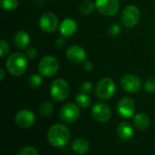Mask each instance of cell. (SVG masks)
<instances>
[{
    "instance_id": "1",
    "label": "cell",
    "mask_w": 155,
    "mask_h": 155,
    "mask_svg": "<svg viewBox=\"0 0 155 155\" xmlns=\"http://www.w3.org/2000/svg\"><path fill=\"white\" fill-rule=\"evenodd\" d=\"M70 131L63 124H54L48 130L47 139L51 145L56 148L65 146L70 140Z\"/></svg>"
},
{
    "instance_id": "2",
    "label": "cell",
    "mask_w": 155,
    "mask_h": 155,
    "mask_svg": "<svg viewBox=\"0 0 155 155\" xmlns=\"http://www.w3.org/2000/svg\"><path fill=\"white\" fill-rule=\"evenodd\" d=\"M27 59L28 58L25 55L20 52H15L7 58L5 61V68L12 76H21L27 69Z\"/></svg>"
},
{
    "instance_id": "3",
    "label": "cell",
    "mask_w": 155,
    "mask_h": 155,
    "mask_svg": "<svg viewBox=\"0 0 155 155\" xmlns=\"http://www.w3.org/2000/svg\"><path fill=\"white\" fill-rule=\"evenodd\" d=\"M59 69V62L53 56H46L43 58L38 64L39 73L45 78L54 76Z\"/></svg>"
},
{
    "instance_id": "4",
    "label": "cell",
    "mask_w": 155,
    "mask_h": 155,
    "mask_svg": "<svg viewBox=\"0 0 155 155\" xmlns=\"http://www.w3.org/2000/svg\"><path fill=\"white\" fill-rule=\"evenodd\" d=\"M70 93V87L67 81L63 79H57L51 84L50 94L56 101H63L68 98Z\"/></svg>"
},
{
    "instance_id": "5",
    "label": "cell",
    "mask_w": 155,
    "mask_h": 155,
    "mask_svg": "<svg viewBox=\"0 0 155 155\" xmlns=\"http://www.w3.org/2000/svg\"><path fill=\"white\" fill-rule=\"evenodd\" d=\"M115 83L111 78H104L102 79L95 89L96 95L101 100H109L111 99L115 93Z\"/></svg>"
},
{
    "instance_id": "6",
    "label": "cell",
    "mask_w": 155,
    "mask_h": 155,
    "mask_svg": "<svg viewBox=\"0 0 155 155\" xmlns=\"http://www.w3.org/2000/svg\"><path fill=\"white\" fill-rule=\"evenodd\" d=\"M141 18V13L137 6L135 5H127L121 14V21L123 25L126 27L135 26Z\"/></svg>"
},
{
    "instance_id": "7",
    "label": "cell",
    "mask_w": 155,
    "mask_h": 155,
    "mask_svg": "<svg viewBox=\"0 0 155 155\" xmlns=\"http://www.w3.org/2000/svg\"><path fill=\"white\" fill-rule=\"evenodd\" d=\"M95 8L104 16H114L120 7L118 0H95Z\"/></svg>"
},
{
    "instance_id": "8",
    "label": "cell",
    "mask_w": 155,
    "mask_h": 155,
    "mask_svg": "<svg viewBox=\"0 0 155 155\" xmlns=\"http://www.w3.org/2000/svg\"><path fill=\"white\" fill-rule=\"evenodd\" d=\"M80 116L79 106L74 103H66L60 110V118L66 123L74 122Z\"/></svg>"
},
{
    "instance_id": "9",
    "label": "cell",
    "mask_w": 155,
    "mask_h": 155,
    "mask_svg": "<svg viewBox=\"0 0 155 155\" xmlns=\"http://www.w3.org/2000/svg\"><path fill=\"white\" fill-rule=\"evenodd\" d=\"M117 111L120 116L124 118H131L134 117L135 112V102L131 97H124L122 98L117 104Z\"/></svg>"
},
{
    "instance_id": "10",
    "label": "cell",
    "mask_w": 155,
    "mask_h": 155,
    "mask_svg": "<svg viewBox=\"0 0 155 155\" xmlns=\"http://www.w3.org/2000/svg\"><path fill=\"white\" fill-rule=\"evenodd\" d=\"M93 117L98 122H106L110 120L112 111L110 107L104 102H97L92 109Z\"/></svg>"
},
{
    "instance_id": "11",
    "label": "cell",
    "mask_w": 155,
    "mask_h": 155,
    "mask_svg": "<svg viewBox=\"0 0 155 155\" xmlns=\"http://www.w3.org/2000/svg\"><path fill=\"white\" fill-rule=\"evenodd\" d=\"M121 86L123 89L131 93L138 92L142 88V81L140 78L133 74H127L121 79Z\"/></svg>"
},
{
    "instance_id": "12",
    "label": "cell",
    "mask_w": 155,
    "mask_h": 155,
    "mask_svg": "<svg viewBox=\"0 0 155 155\" xmlns=\"http://www.w3.org/2000/svg\"><path fill=\"white\" fill-rule=\"evenodd\" d=\"M39 24L45 32L51 33L58 27V18L52 12H45L40 17Z\"/></svg>"
},
{
    "instance_id": "13",
    "label": "cell",
    "mask_w": 155,
    "mask_h": 155,
    "mask_svg": "<svg viewBox=\"0 0 155 155\" xmlns=\"http://www.w3.org/2000/svg\"><path fill=\"white\" fill-rule=\"evenodd\" d=\"M66 57L71 63L75 65L82 64L86 60V53L84 49L77 45L70 46L67 48Z\"/></svg>"
},
{
    "instance_id": "14",
    "label": "cell",
    "mask_w": 155,
    "mask_h": 155,
    "mask_svg": "<svg viewBox=\"0 0 155 155\" xmlns=\"http://www.w3.org/2000/svg\"><path fill=\"white\" fill-rule=\"evenodd\" d=\"M35 118L34 113L29 110H21L16 113L15 117L16 124L24 129L30 128L31 126H33V124L35 123Z\"/></svg>"
},
{
    "instance_id": "15",
    "label": "cell",
    "mask_w": 155,
    "mask_h": 155,
    "mask_svg": "<svg viewBox=\"0 0 155 155\" xmlns=\"http://www.w3.org/2000/svg\"><path fill=\"white\" fill-rule=\"evenodd\" d=\"M78 28L77 23L73 18H66L62 21L59 26V31L61 35L64 37L73 36Z\"/></svg>"
},
{
    "instance_id": "16",
    "label": "cell",
    "mask_w": 155,
    "mask_h": 155,
    "mask_svg": "<svg viewBox=\"0 0 155 155\" xmlns=\"http://www.w3.org/2000/svg\"><path fill=\"white\" fill-rule=\"evenodd\" d=\"M134 129L132 125L127 122H121L117 127V135L120 140L124 142H129L134 137Z\"/></svg>"
},
{
    "instance_id": "17",
    "label": "cell",
    "mask_w": 155,
    "mask_h": 155,
    "mask_svg": "<svg viewBox=\"0 0 155 155\" xmlns=\"http://www.w3.org/2000/svg\"><path fill=\"white\" fill-rule=\"evenodd\" d=\"M14 42L18 49H26L30 43V36L25 30H18L15 34Z\"/></svg>"
},
{
    "instance_id": "18",
    "label": "cell",
    "mask_w": 155,
    "mask_h": 155,
    "mask_svg": "<svg viewBox=\"0 0 155 155\" xmlns=\"http://www.w3.org/2000/svg\"><path fill=\"white\" fill-rule=\"evenodd\" d=\"M71 148L75 153L82 155L85 154L89 152L90 146H89V143L86 140L83 138H77L72 142Z\"/></svg>"
},
{
    "instance_id": "19",
    "label": "cell",
    "mask_w": 155,
    "mask_h": 155,
    "mask_svg": "<svg viewBox=\"0 0 155 155\" xmlns=\"http://www.w3.org/2000/svg\"><path fill=\"white\" fill-rule=\"evenodd\" d=\"M133 122H134V126L138 130H140V131L147 130L150 127V124H151L150 118L145 113H138V114H135L134 116Z\"/></svg>"
},
{
    "instance_id": "20",
    "label": "cell",
    "mask_w": 155,
    "mask_h": 155,
    "mask_svg": "<svg viewBox=\"0 0 155 155\" xmlns=\"http://www.w3.org/2000/svg\"><path fill=\"white\" fill-rule=\"evenodd\" d=\"M75 102L76 104L83 109L88 108L92 104V100L91 98L86 94V93H79L76 98H75Z\"/></svg>"
},
{
    "instance_id": "21",
    "label": "cell",
    "mask_w": 155,
    "mask_h": 155,
    "mask_svg": "<svg viewBox=\"0 0 155 155\" xmlns=\"http://www.w3.org/2000/svg\"><path fill=\"white\" fill-rule=\"evenodd\" d=\"M54 112V104L50 101H45L39 107V113L43 117H49Z\"/></svg>"
},
{
    "instance_id": "22",
    "label": "cell",
    "mask_w": 155,
    "mask_h": 155,
    "mask_svg": "<svg viewBox=\"0 0 155 155\" xmlns=\"http://www.w3.org/2000/svg\"><path fill=\"white\" fill-rule=\"evenodd\" d=\"M95 7V4H94L91 0H84L80 5V10L84 15L91 14Z\"/></svg>"
},
{
    "instance_id": "23",
    "label": "cell",
    "mask_w": 155,
    "mask_h": 155,
    "mask_svg": "<svg viewBox=\"0 0 155 155\" xmlns=\"http://www.w3.org/2000/svg\"><path fill=\"white\" fill-rule=\"evenodd\" d=\"M1 6L5 11H14L18 6L17 0H0Z\"/></svg>"
},
{
    "instance_id": "24",
    "label": "cell",
    "mask_w": 155,
    "mask_h": 155,
    "mask_svg": "<svg viewBox=\"0 0 155 155\" xmlns=\"http://www.w3.org/2000/svg\"><path fill=\"white\" fill-rule=\"evenodd\" d=\"M43 79H42V75H38V74H33L30 76V78L28 79V85L33 88L35 89L37 87H39L42 84Z\"/></svg>"
},
{
    "instance_id": "25",
    "label": "cell",
    "mask_w": 155,
    "mask_h": 155,
    "mask_svg": "<svg viewBox=\"0 0 155 155\" xmlns=\"http://www.w3.org/2000/svg\"><path fill=\"white\" fill-rule=\"evenodd\" d=\"M17 155H38V153L34 147L26 146L21 149Z\"/></svg>"
},
{
    "instance_id": "26",
    "label": "cell",
    "mask_w": 155,
    "mask_h": 155,
    "mask_svg": "<svg viewBox=\"0 0 155 155\" xmlns=\"http://www.w3.org/2000/svg\"><path fill=\"white\" fill-rule=\"evenodd\" d=\"M144 90L147 92H154L155 91V78H150L144 83Z\"/></svg>"
},
{
    "instance_id": "27",
    "label": "cell",
    "mask_w": 155,
    "mask_h": 155,
    "mask_svg": "<svg viewBox=\"0 0 155 155\" xmlns=\"http://www.w3.org/2000/svg\"><path fill=\"white\" fill-rule=\"evenodd\" d=\"M9 52V45L6 41L1 40L0 41V57L5 58L7 53Z\"/></svg>"
},
{
    "instance_id": "28",
    "label": "cell",
    "mask_w": 155,
    "mask_h": 155,
    "mask_svg": "<svg viewBox=\"0 0 155 155\" xmlns=\"http://www.w3.org/2000/svg\"><path fill=\"white\" fill-rule=\"evenodd\" d=\"M80 89H81V90H82L84 93L88 94V93H91V92L93 91V85H92L91 82L86 81V82H84V83L81 85Z\"/></svg>"
},
{
    "instance_id": "29",
    "label": "cell",
    "mask_w": 155,
    "mask_h": 155,
    "mask_svg": "<svg viewBox=\"0 0 155 155\" xmlns=\"http://www.w3.org/2000/svg\"><path fill=\"white\" fill-rule=\"evenodd\" d=\"M25 56L28 59H35L37 56V50L35 48H29L25 53Z\"/></svg>"
},
{
    "instance_id": "30",
    "label": "cell",
    "mask_w": 155,
    "mask_h": 155,
    "mask_svg": "<svg viewBox=\"0 0 155 155\" xmlns=\"http://www.w3.org/2000/svg\"><path fill=\"white\" fill-rule=\"evenodd\" d=\"M121 32V27L119 25H112L109 27V34L112 36H117Z\"/></svg>"
},
{
    "instance_id": "31",
    "label": "cell",
    "mask_w": 155,
    "mask_h": 155,
    "mask_svg": "<svg viewBox=\"0 0 155 155\" xmlns=\"http://www.w3.org/2000/svg\"><path fill=\"white\" fill-rule=\"evenodd\" d=\"M93 63L91 62V61H89V60H85L84 62V70H86V71H90V70H92L93 69Z\"/></svg>"
},
{
    "instance_id": "32",
    "label": "cell",
    "mask_w": 155,
    "mask_h": 155,
    "mask_svg": "<svg viewBox=\"0 0 155 155\" xmlns=\"http://www.w3.org/2000/svg\"><path fill=\"white\" fill-rule=\"evenodd\" d=\"M5 70H4V69H1V70H0V79L3 80V79H5Z\"/></svg>"
}]
</instances>
